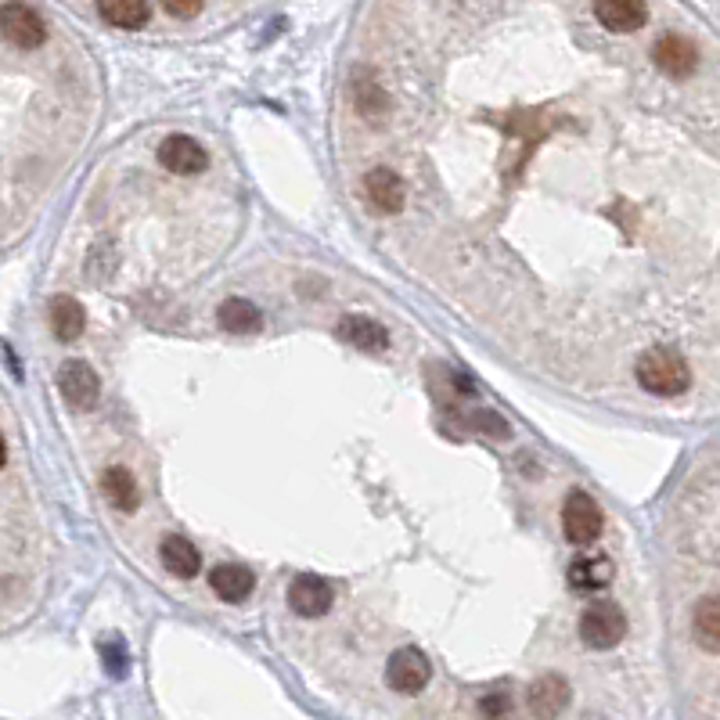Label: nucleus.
<instances>
[{
  "label": "nucleus",
  "instance_id": "nucleus-15",
  "mask_svg": "<svg viewBox=\"0 0 720 720\" xmlns=\"http://www.w3.org/2000/svg\"><path fill=\"white\" fill-rule=\"evenodd\" d=\"M159 562L167 565L173 576H181V581H192V576H198V570H203V554H198V548L181 534L162 537Z\"/></svg>",
  "mask_w": 720,
  "mask_h": 720
},
{
  "label": "nucleus",
  "instance_id": "nucleus-21",
  "mask_svg": "<svg viewBox=\"0 0 720 720\" xmlns=\"http://www.w3.org/2000/svg\"><path fill=\"white\" fill-rule=\"evenodd\" d=\"M217 321L231 335H256L264 328V317H259V310L249 300H228L217 310Z\"/></svg>",
  "mask_w": 720,
  "mask_h": 720
},
{
  "label": "nucleus",
  "instance_id": "nucleus-9",
  "mask_svg": "<svg viewBox=\"0 0 720 720\" xmlns=\"http://www.w3.org/2000/svg\"><path fill=\"white\" fill-rule=\"evenodd\" d=\"M652 58L670 80H688L695 69H699V47L688 37H681V33H667V37L652 47Z\"/></svg>",
  "mask_w": 720,
  "mask_h": 720
},
{
  "label": "nucleus",
  "instance_id": "nucleus-23",
  "mask_svg": "<svg viewBox=\"0 0 720 720\" xmlns=\"http://www.w3.org/2000/svg\"><path fill=\"white\" fill-rule=\"evenodd\" d=\"M472 425H476L479 432L493 436V440H509L512 436V425L504 422L498 411H476V415H472Z\"/></svg>",
  "mask_w": 720,
  "mask_h": 720
},
{
  "label": "nucleus",
  "instance_id": "nucleus-10",
  "mask_svg": "<svg viewBox=\"0 0 720 720\" xmlns=\"http://www.w3.org/2000/svg\"><path fill=\"white\" fill-rule=\"evenodd\" d=\"M332 584L328 581H321V576H314V573H303V576H296L292 581V587H289V606H292V612L296 617H303V620H317V617H325L328 609H332Z\"/></svg>",
  "mask_w": 720,
  "mask_h": 720
},
{
  "label": "nucleus",
  "instance_id": "nucleus-7",
  "mask_svg": "<svg viewBox=\"0 0 720 720\" xmlns=\"http://www.w3.org/2000/svg\"><path fill=\"white\" fill-rule=\"evenodd\" d=\"M159 162H162V170H170L176 176H195V173H203L209 167V156L195 137L170 134L159 145Z\"/></svg>",
  "mask_w": 720,
  "mask_h": 720
},
{
  "label": "nucleus",
  "instance_id": "nucleus-19",
  "mask_svg": "<svg viewBox=\"0 0 720 720\" xmlns=\"http://www.w3.org/2000/svg\"><path fill=\"white\" fill-rule=\"evenodd\" d=\"M101 490H105V498H109V501H112L120 512H137V504H141V490H137V479L130 476V468H120V465L105 468V476H101Z\"/></svg>",
  "mask_w": 720,
  "mask_h": 720
},
{
  "label": "nucleus",
  "instance_id": "nucleus-14",
  "mask_svg": "<svg viewBox=\"0 0 720 720\" xmlns=\"http://www.w3.org/2000/svg\"><path fill=\"white\" fill-rule=\"evenodd\" d=\"M612 576H617V565H612L606 554H584V559H576L570 565L565 581H570V587H576V591L595 595V591H606L612 584Z\"/></svg>",
  "mask_w": 720,
  "mask_h": 720
},
{
  "label": "nucleus",
  "instance_id": "nucleus-22",
  "mask_svg": "<svg viewBox=\"0 0 720 720\" xmlns=\"http://www.w3.org/2000/svg\"><path fill=\"white\" fill-rule=\"evenodd\" d=\"M357 94H353V98H357V109H361V115H368V120H375V115L379 112H386V94L379 90L371 84V80H357V87H353Z\"/></svg>",
  "mask_w": 720,
  "mask_h": 720
},
{
  "label": "nucleus",
  "instance_id": "nucleus-24",
  "mask_svg": "<svg viewBox=\"0 0 720 720\" xmlns=\"http://www.w3.org/2000/svg\"><path fill=\"white\" fill-rule=\"evenodd\" d=\"M512 710V695L509 692H490L479 699V717L483 720H501L504 713Z\"/></svg>",
  "mask_w": 720,
  "mask_h": 720
},
{
  "label": "nucleus",
  "instance_id": "nucleus-18",
  "mask_svg": "<svg viewBox=\"0 0 720 720\" xmlns=\"http://www.w3.org/2000/svg\"><path fill=\"white\" fill-rule=\"evenodd\" d=\"M692 634H695V642H699L703 652L717 656V648H720V606H717L713 595H706L699 606H695V612H692Z\"/></svg>",
  "mask_w": 720,
  "mask_h": 720
},
{
  "label": "nucleus",
  "instance_id": "nucleus-13",
  "mask_svg": "<svg viewBox=\"0 0 720 720\" xmlns=\"http://www.w3.org/2000/svg\"><path fill=\"white\" fill-rule=\"evenodd\" d=\"M209 587L212 595L223 598V601H245L253 595L256 587V576L249 565H239V562H220L209 570Z\"/></svg>",
  "mask_w": 720,
  "mask_h": 720
},
{
  "label": "nucleus",
  "instance_id": "nucleus-20",
  "mask_svg": "<svg viewBox=\"0 0 720 720\" xmlns=\"http://www.w3.org/2000/svg\"><path fill=\"white\" fill-rule=\"evenodd\" d=\"M98 15L115 29H141L151 19L148 0H98Z\"/></svg>",
  "mask_w": 720,
  "mask_h": 720
},
{
  "label": "nucleus",
  "instance_id": "nucleus-25",
  "mask_svg": "<svg viewBox=\"0 0 720 720\" xmlns=\"http://www.w3.org/2000/svg\"><path fill=\"white\" fill-rule=\"evenodd\" d=\"M101 656H105V670H109V674H115V678L126 674V652H123L120 637H115V645H112V642L101 645Z\"/></svg>",
  "mask_w": 720,
  "mask_h": 720
},
{
  "label": "nucleus",
  "instance_id": "nucleus-6",
  "mask_svg": "<svg viewBox=\"0 0 720 720\" xmlns=\"http://www.w3.org/2000/svg\"><path fill=\"white\" fill-rule=\"evenodd\" d=\"M570 699H573V688L562 674H545L526 688V710L537 720H559L565 713V706H570Z\"/></svg>",
  "mask_w": 720,
  "mask_h": 720
},
{
  "label": "nucleus",
  "instance_id": "nucleus-17",
  "mask_svg": "<svg viewBox=\"0 0 720 720\" xmlns=\"http://www.w3.org/2000/svg\"><path fill=\"white\" fill-rule=\"evenodd\" d=\"M87 328V314L73 296H54L51 300V332L62 342H73L84 335Z\"/></svg>",
  "mask_w": 720,
  "mask_h": 720
},
{
  "label": "nucleus",
  "instance_id": "nucleus-3",
  "mask_svg": "<svg viewBox=\"0 0 720 720\" xmlns=\"http://www.w3.org/2000/svg\"><path fill=\"white\" fill-rule=\"evenodd\" d=\"M601 526H606V518H601V509L591 493H584V490L565 493V504H562L565 540H573V545H595L601 537Z\"/></svg>",
  "mask_w": 720,
  "mask_h": 720
},
{
  "label": "nucleus",
  "instance_id": "nucleus-8",
  "mask_svg": "<svg viewBox=\"0 0 720 720\" xmlns=\"http://www.w3.org/2000/svg\"><path fill=\"white\" fill-rule=\"evenodd\" d=\"M58 389L73 407H94L101 393V379L87 361H65L58 368Z\"/></svg>",
  "mask_w": 720,
  "mask_h": 720
},
{
  "label": "nucleus",
  "instance_id": "nucleus-5",
  "mask_svg": "<svg viewBox=\"0 0 720 720\" xmlns=\"http://www.w3.org/2000/svg\"><path fill=\"white\" fill-rule=\"evenodd\" d=\"M432 681V663L422 648H400L389 656L386 663V684L400 695H418L429 688Z\"/></svg>",
  "mask_w": 720,
  "mask_h": 720
},
{
  "label": "nucleus",
  "instance_id": "nucleus-1",
  "mask_svg": "<svg viewBox=\"0 0 720 720\" xmlns=\"http://www.w3.org/2000/svg\"><path fill=\"white\" fill-rule=\"evenodd\" d=\"M688 364L674 346H652L637 357V386L652 396H681L688 389Z\"/></svg>",
  "mask_w": 720,
  "mask_h": 720
},
{
  "label": "nucleus",
  "instance_id": "nucleus-11",
  "mask_svg": "<svg viewBox=\"0 0 720 720\" xmlns=\"http://www.w3.org/2000/svg\"><path fill=\"white\" fill-rule=\"evenodd\" d=\"M595 19L609 33H634L648 22L645 0H595Z\"/></svg>",
  "mask_w": 720,
  "mask_h": 720
},
{
  "label": "nucleus",
  "instance_id": "nucleus-12",
  "mask_svg": "<svg viewBox=\"0 0 720 720\" xmlns=\"http://www.w3.org/2000/svg\"><path fill=\"white\" fill-rule=\"evenodd\" d=\"M364 192H368V203L379 212H389V217L404 209V181L389 167H375L364 173Z\"/></svg>",
  "mask_w": 720,
  "mask_h": 720
},
{
  "label": "nucleus",
  "instance_id": "nucleus-27",
  "mask_svg": "<svg viewBox=\"0 0 720 720\" xmlns=\"http://www.w3.org/2000/svg\"><path fill=\"white\" fill-rule=\"evenodd\" d=\"M4 462H8V447H4V436H0V468H4Z\"/></svg>",
  "mask_w": 720,
  "mask_h": 720
},
{
  "label": "nucleus",
  "instance_id": "nucleus-16",
  "mask_svg": "<svg viewBox=\"0 0 720 720\" xmlns=\"http://www.w3.org/2000/svg\"><path fill=\"white\" fill-rule=\"evenodd\" d=\"M339 335L350 342V346H357V350H364V353H379V350H386L389 346V332L379 325V321H371V317H364V314H346L339 321Z\"/></svg>",
  "mask_w": 720,
  "mask_h": 720
},
{
  "label": "nucleus",
  "instance_id": "nucleus-26",
  "mask_svg": "<svg viewBox=\"0 0 720 720\" xmlns=\"http://www.w3.org/2000/svg\"><path fill=\"white\" fill-rule=\"evenodd\" d=\"M162 8H167L173 19H195L198 11H203V0H162Z\"/></svg>",
  "mask_w": 720,
  "mask_h": 720
},
{
  "label": "nucleus",
  "instance_id": "nucleus-4",
  "mask_svg": "<svg viewBox=\"0 0 720 720\" xmlns=\"http://www.w3.org/2000/svg\"><path fill=\"white\" fill-rule=\"evenodd\" d=\"M0 37L22 51H37L47 40V22L40 19V11H33L22 0H8V4H0Z\"/></svg>",
  "mask_w": 720,
  "mask_h": 720
},
{
  "label": "nucleus",
  "instance_id": "nucleus-2",
  "mask_svg": "<svg viewBox=\"0 0 720 720\" xmlns=\"http://www.w3.org/2000/svg\"><path fill=\"white\" fill-rule=\"evenodd\" d=\"M581 637L587 648H598V652L617 648L627 637V617H623L617 601H595L581 617Z\"/></svg>",
  "mask_w": 720,
  "mask_h": 720
}]
</instances>
